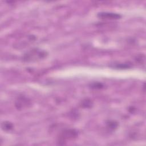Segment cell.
<instances>
[{"mask_svg":"<svg viewBox=\"0 0 146 146\" xmlns=\"http://www.w3.org/2000/svg\"><path fill=\"white\" fill-rule=\"evenodd\" d=\"M3 131H9L11 129H13V125L11 123L9 122V121H4L2 123L1 125Z\"/></svg>","mask_w":146,"mask_h":146,"instance_id":"5","label":"cell"},{"mask_svg":"<svg viewBox=\"0 0 146 146\" xmlns=\"http://www.w3.org/2000/svg\"><path fill=\"white\" fill-rule=\"evenodd\" d=\"M78 136L77 131L73 129H68L64 130L59 136V142H66L67 140H72Z\"/></svg>","mask_w":146,"mask_h":146,"instance_id":"2","label":"cell"},{"mask_svg":"<svg viewBox=\"0 0 146 146\" xmlns=\"http://www.w3.org/2000/svg\"><path fill=\"white\" fill-rule=\"evenodd\" d=\"M92 105V103L91 100L85 99L82 102V107L84 108H89L91 107Z\"/></svg>","mask_w":146,"mask_h":146,"instance_id":"6","label":"cell"},{"mask_svg":"<svg viewBox=\"0 0 146 146\" xmlns=\"http://www.w3.org/2000/svg\"><path fill=\"white\" fill-rule=\"evenodd\" d=\"M92 88H102V84H101V83H94V84H92Z\"/></svg>","mask_w":146,"mask_h":146,"instance_id":"8","label":"cell"},{"mask_svg":"<svg viewBox=\"0 0 146 146\" xmlns=\"http://www.w3.org/2000/svg\"><path fill=\"white\" fill-rule=\"evenodd\" d=\"M29 104L30 102L27 99L25 98V97H20L17 99L15 103V106L18 109H21L25 107H27V106L29 105Z\"/></svg>","mask_w":146,"mask_h":146,"instance_id":"4","label":"cell"},{"mask_svg":"<svg viewBox=\"0 0 146 146\" xmlns=\"http://www.w3.org/2000/svg\"><path fill=\"white\" fill-rule=\"evenodd\" d=\"M107 124H108V127L112 129H114L115 128H116L117 127V123L113 121H109V123H107Z\"/></svg>","mask_w":146,"mask_h":146,"instance_id":"7","label":"cell"},{"mask_svg":"<svg viewBox=\"0 0 146 146\" xmlns=\"http://www.w3.org/2000/svg\"><path fill=\"white\" fill-rule=\"evenodd\" d=\"M98 17L102 19H117L121 18V15L117 13L101 12L98 14Z\"/></svg>","mask_w":146,"mask_h":146,"instance_id":"3","label":"cell"},{"mask_svg":"<svg viewBox=\"0 0 146 146\" xmlns=\"http://www.w3.org/2000/svg\"><path fill=\"white\" fill-rule=\"evenodd\" d=\"M47 56V52L44 51L38 48H33L26 54L23 56V60L25 62H35L44 58Z\"/></svg>","mask_w":146,"mask_h":146,"instance_id":"1","label":"cell"}]
</instances>
